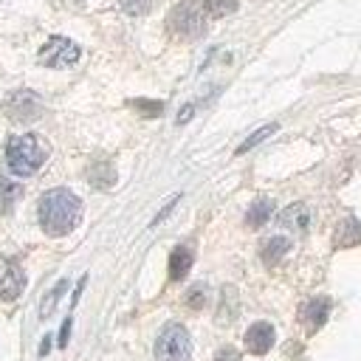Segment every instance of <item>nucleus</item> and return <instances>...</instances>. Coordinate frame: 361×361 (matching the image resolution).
I'll return each instance as SVG.
<instances>
[{"label":"nucleus","instance_id":"obj_1","mask_svg":"<svg viewBox=\"0 0 361 361\" xmlns=\"http://www.w3.org/2000/svg\"><path fill=\"white\" fill-rule=\"evenodd\" d=\"M37 214H39V226L45 234L65 237L68 231L76 228V223L82 217V200L68 189H51L39 197Z\"/></svg>","mask_w":361,"mask_h":361},{"label":"nucleus","instance_id":"obj_2","mask_svg":"<svg viewBox=\"0 0 361 361\" xmlns=\"http://www.w3.org/2000/svg\"><path fill=\"white\" fill-rule=\"evenodd\" d=\"M45 158H48V147H45L37 135H31V133L14 135V138H8V144H6V166H8L14 175H20V178L34 175V172L45 164Z\"/></svg>","mask_w":361,"mask_h":361},{"label":"nucleus","instance_id":"obj_3","mask_svg":"<svg viewBox=\"0 0 361 361\" xmlns=\"http://www.w3.org/2000/svg\"><path fill=\"white\" fill-rule=\"evenodd\" d=\"M166 23H169V31H175L178 37L195 39V37H200L206 31V8H203V3L183 0L169 11Z\"/></svg>","mask_w":361,"mask_h":361},{"label":"nucleus","instance_id":"obj_4","mask_svg":"<svg viewBox=\"0 0 361 361\" xmlns=\"http://www.w3.org/2000/svg\"><path fill=\"white\" fill-rule=\"evenodd\" d=\"M192 338L183 324H166L155 341V358L158 361H189Z\"/></svg>","mask_w":361,"mask_h":361},{"label":"nucleus","instance_id":"obj_5","mask_svg":"<svg viewBox=\"0 0 361 361\" xmlns=\"http://www.w3.org/2000/svg\"><path fill=\"white\" fill-rule=\"evenodd\" d=\"M82 56L79 45L71 42L68 37H51L42 48H39V62L48 68H68Z\"/></svg>","mask_w":361,"mask_h":361},{"label":"nucleus","instance_id":"obj_6","mask_svg":"<svg viewBox=\"0 0 361 361\" xmlns=\"http://www.w3.org/2000/svg\"><path fill=\"white\" fill-rule=\"evenodd\" d=\"M23 288H25V274H23V268H20L14 259L0 257V299H3V302H11V299H17V296L23 293Z\"/></svg>","mask_w":361,"mask_h":361},{"label":"nucleus","instance_id":"obj_7","mask_svg":"<svg viewBox=\"0 0 361 361\" xmlns=\"http://www.w3.org/2000/svg\"><path fill=\"white\" fill-rule=\"evenodd\" d=\"M39 110H42V104H39V99H37L31 90H17V93H11L8 102H6V113H8L14 121H31V118L39 116Z\"/></svg>","mask_w":361,"mask_h":361},{"label":"nucleus","instance_id":"obj_8","mask_svg":"<svg viewBox=\"0 0 361 361\" xmlns=\"http://www.w3.org/2000/svg\"><path fill=\"white\" fill-rule=\"evenodd\" d=\"M271 344H274V327H271L268 322H257V324L248 327V333H245V347H248V353L262 355V353L271 350Z\"/></svg>","mask_w":361,"mask_h":361},{"label":"nucleus","instance_id":"obj_9","mask_svg":"<svg viewBox=\"0 0 361 361\" xmlns=\"http://www.w3.org/2000/svg\"><path fill=\"white\" fill-rule=\"evenodd\" d=\"M327 313H330V299L316 296V299L305 302V307H302V324L307 330H319L327 322Z\"/></svg>","mask_w":361,"mask_h":361},{"label":"nucleus","instance_id":"obj_10","mask_svg":"<svg viewBox=\"0 0 361 361\" xmlns=\"http://www.w3.org/2000/svg\"><path fill=\"white\" fill-rule=\"evenodd\" d=\"M279 223L288 228V231H305L307 226H310V212H307V206L305 203H293V206H288L282 214H279Z\"/></svg>","mask_w":361,"mask_h":361},{"label":"nucleus","instance_id":"obj_11","mask_svg":"<svg viewBox=\"0 0 361 361\" xmlns=\"http://www.w3.org/2000/svg\"><path fill=\"white\" fill-rule=\"evenodd\" d=\"M192 268V248L186 245H178L172 254H169V276L172 279H183Z\"/></svg>","mask_w":361,"mask_h":361},{"label":"nucleus","instance_id":"obj_12","mask_svg":"<svg viewBox=\"0 0 361 361\" xmlns=\"http://www.w3.org/2000/svg\"><path fill=\"white\" fill-rule=\"evenodd\" d=\"M271 212H274V203H271L268 197L254 200V203H251V209H248V214H245L248 228H259V226H262V223L271 217Z\"/></svg>","mask_w":361,"mask_h":361},{"label":"nucleus","instance_id":"obj_13","mask_svg":"<svg viewBox=\"0 0 361 361\" xmlns=\"http://www.w3.org/2000/svg\"><path fill=\"white\" fill-rule=\"evenodd\" d=\"M336 240H338V245H341V248H344V245H358V243H361V223H358V220H353V217L341 220Z\"/></svg>","mask_w":361,"mask_h":361},{"label":"nucleus","instance_id":"obj_14","mask_svg":"<svg viewBox=\"0 0 361 361\" xmlns=\"http://www.w3.org/2000/svg\"><path fill=\"white\" fill-rule=\"evenodd\" d=\"M288 248H290V243L285 240V237H271L265 245H262V259L271 265V262H279L285 254H288Z\"/></svg>","mask_w":361,"mask_h":361},{"label":"nucleus","instance_id":"obj_15","mask_svg":"<svg viewBox=\"0 0 361 361\" xmlns=\"http://www.w3.org/2000/svg\"><path fill=\"white\" fill-rule=\"evenodd\" d=\"M274 133H276V124H265V127L254 130V133H251V135H248V138H245V141H243V144L237 147V155H243V152L254 149V147H257L259 141H265V138H268V135H274Z\"/></svg>","mask_w":361,"mask_h":361},{"label":"nucleus","instance_id":"obj_16","mask_svg":"<svg viewBox=\"0 0 361 361\" xmlns=\"http://www.w3.org/2000/svg\"><path fill=\"white\" fill-rule=\"evenodd\" d=\"M65 288H68V282H65V279H59V282H56V285L48 290V296H45V299H42V305H39V316H42V319L54 313V307H56L59 296L65 293Z\"/></svg>","mask_w":361,"mask_h":361},{"label":"nucleus","instance_id":"obj_17","mask_svg":"<svg viewBox=\"0 0 361 361\" xmlns=\"http://www.w3.org/2000/svg\"><path fill=\"white\" fill-rule=\"evenodd\" d=\"M203 8L209 17H226L237 8V0H203Z\"/></svg>","mask_w":361,"mask_h":361},{"label":"nucleus","instance_id":"obj_18","mask_svg":"<svg viewBox=\"0 0 361 361\" xmlns=\"http://www.w3.org/2000/svg\"><path fill=\"white\" fill-rule=\"evenodd\" d=\"M121 8L127 14H144L149 8V0H121Z\"/></svg>","mask_w":361,"mask_h":361},{"label":"nucleus","instance_id":"obj_19","mask_svg":"<svg viewBox=\"0 0 361 361\" xmlns=\"http://www.w3.org/2000/svg\"><path fill=\"white\" fill-rule=\"evenodd\" d=\"M138 110H144V116H158L161 113V102H144V99H138V102H133Z\"/></svg>","mask_w":361,"mask_h":361},{"label":"nucleus","instance_id":"obj_20","mask_svg":"<svg viewBox=\"0 0 361 361\" xmlns=\"http://www.w3.org/2000/svg\"><path fill=\"white\" fill-rule=\"evenodd\" d=\"M214 361H240V353L237 350H231V347H223L220 353H217V358Z\"/></svg>","mask_w":361,"mask_h":361},{"label":"nucleus","instance_id":"obj_21","mask_svg":"<svg viewBox=\"0 0 361 361\" xmlns=\"http://www.w3.org/2000/svg\"><path fill=\"white\" fill-rule=\"evenodd\" d=\"M175 203H178V195H175V197H172V200H169V203H166V206H164V209L158 212V217L152 220V226H158V223H161V220H164V217H166V214L172 212V206H175Z\"/></svg>","mask_w":361,"mask_h":361},{"label":"nucleus","instance_id":"obj_22","mask_svg":"<svg viewBox=\"0 0 361 361\" xmlns=\"http://www.w3.org/2000/svg\"><path fill=\"white\" fill-rule=\"evenodd\" d=\"M186 299H189V305H200V302H203V290L197 288V290H192Z\"/></svg>","mask_w":361,"mask_h":361},{"label":"nucleus","instance_id":"obj_23","mask_svg":"<svg viewBox=\"0 0 361 361\" xmlns=\"http://www.w3.org/2000/svg\"><path fill=\"white\" fill-rule=\"evenodd\" d=\"M68 333H71V319L62 324V333H59V347H65V341H68Z\"/></svg>","mask_w":361,"mask_h":361},{"label":"nucleus","instance_id":"obj_24","mask_svg":"<svg viewBox=\"0 0 361 361\" xmlns=\"http://www.w3.org/2000/svg\"><path fill=\"white\" fill-rule=\"evenodd\" d=\"M189 116H192V104H189V107H183V113L178 116V121L183 124V121H189Z\"/></svg>","mask_w":361,"mask_h":361},{"label":"nucleus","instance_id":"obj_25","mask_svg":"<svg viewBox=\"0 0 361 361\" xmlns=\"http://www.w3.org/2000/svg\"><path fill=\"white\" fill-rule=\"evenodd\" d=\"M48 347H51V338H45V341H42V347H39V353H42V355H48Z\"/></svg>","mask_w":361,"mask_h":361}]
</instances>
